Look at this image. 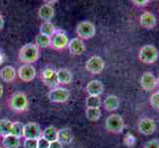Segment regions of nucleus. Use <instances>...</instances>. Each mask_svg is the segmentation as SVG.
Returning a JSON list of instances; mask_svg holds the SVG:
<instances>
[{
  "label": "nucleus",
  "mask_w": 159,
  "mask_h": 148,
  "mask_svg": "<svg viewBox=\"0 0 159 148\" xmlns=\"http://www.w3.org/2000/svg\"><path fill=\"white\" fill-rule=\"evenodd\" d=\"M51 142H48L43 137H40L38 139V148H50Z\"/></svg>",
  "instance_id": "32"
},
{
  "label": "nucleus",
  "mask_w": 159,
  "mask_h": 148,
  "mask_svg": "<svg viewBox=\"0 0 159 148\" xmlns=\"http://www.w3.org/2000/svg\"><path fill=\"white\" fill-rule=\"evenodd\" d=\"M86 118L91 122H96L101 118V110L100 109H91L87 108L86 110Z\"/></svg>",
  "instance_id": "28"
},
{
  "label": "nucleus",
  "mask_w": 159,
  "mask_h": 148,
  "mask_svg": "<svg viewBox=\"0 0 159 148\" xmlns=\"http://www.w3.org/2000/svg\"><path fill=\"white\" fill-rule=\"evenodd\" d=\"M76 34L81 40H89L96 34L95 25L89 21L80 22L77 25V28H76Z\"/></svg>",
  "instance_id": "5"
},
{
  "label": "nucleus",
  "mask_w": 159,
  "mask_h": 148,
  "mask_svg": "<svg viewBox=\"0 0 159 148\" xmlns=\"http://www.w3.org/2000/svg\"><path fill=\"white\" fill-rule=\"evenodd\" d=\"M73 139V134L72 131L68 128H64L57 130V140L63 144H69Z\"/></svg>",
  "instance_id": "18"
},
{
  "label": "nucleus",
  "mask_w": 159,
  "mask_h": 148,
  "mask_svg": "<svg viewBox=\"0 0 159 148\" xmlns=\"http://www.w3.org/2000/svg\"><path fill=\"white\" fill-rule=\"evenodd\" d=\"M42 137H43L48 142H52L57 140V129L53 127V125H50L45 128V130L43 131Z\"/></svg>",
  "instance_id": "23"
},
{
  "label": "nucleus",
  "mask_w": 159,
  "mask_h": 148,
  "mask_svg": "<svg viewBox=\"0 0 159 148\" xmlns=\"http://www.w3.org/2000/svg\"><path fill=\"white\" fill-rule=\"evenodd\" d=\"M102 100L99 96H89L86 99V107L91 109H100Z\"/></svg>",
  "instance_id": "27"
},
{
  "label": "nucleus",
  "mask_w": 159,
  "mask_h": 148,
  "mask_svg": "<svg viewBox=\"0 0 159 148\" xmlns=\"http://www.w3.org/2000/svg\"><path fill=\"white\" fill-rule=\"evenodd\" d=\"M157 85L159 86V77H158V79H157Z\"/></svg>",
  "instance_id": "38"
},
{
  "label": "nucleus",
  "mask_w": 159,
  "mask_h": 148,
  "mask_svg": "<svg viewBox=\"0 0 159 148\" xmlns=\"http://www.w3.org/2000/svg\"><path fill=\"white\" fill-rule=\"evenodd\" d=\"M86 91L89 96H99L104 91V86L99 80H91L86 86Z\"/></svg>",
  "instance_id": "16"
},
{
  "label": "nucleus",
  "mask_w": 159,
  "mask_h": 148,
  "mask_svg": "<svg viewBox=\"0 0 159 148\" xmlns=\"http://www.w3.org/2000/svg\"><path fill=\"white\" fill-rule=\"evenodd\" d=\"M24 148H38V139H25Z\"/></svg>",
  "instance_id": "31"
},
{
  "label": "nucleus",
  "mask_w": 159,
  "mask_h": 148,
  "mask_svg": "<svg viewBox=\"0 0 159 148\" xmlns=\"http://www.w3.org/2000/svg\"><path fill=\"white\" fill-rule=\"evenodd\" d=\"M2 143L5 148H19L21 145V141H20V138L10 134L3 137Z\"/></svg>",
  "instance_id": "22"
},
{
  "label": "nucleus",
  "mask_w": 159,
  "mask_h": 148,
  "mask_svg": "<svg viewBox=\"0 0 159 148\" xmlns=\"http://www.w3.org/2000/svg\"><path fill=\"white\" fill-rule=\"evenodd\" d=\"M149 102H150V105L153 109L158 110L159 111V92L153 93L150 97Z\"/></svg>",
  "instance_id": "30"
},
{
  "label": "nucleus",
  "mask_w": 159,
  "mask_h": 148,
  "mask_svg": "<svg viewBox=\"0 0 159 148\" xmlns=\"http://www.w3.org/2000/svg\"><path fill=\"white\" fill-rule=\"evenodd\" d=\"M106 128L110 132L122 133L125 128V123L123 118L118 114L109 116L106 119Z\"/></svg>",
  "instance_id": "4"
},
{
  "label": "nucleus",
  "mask_w": 159,
  "mask_h": 148,
  "mask_svg": "<svg viewBox=\"0 0 159 148\" xmlns=\"http://www.w3.org/2000/svg\"><path fill=\"white\" fill-rule=\"evenodd\" d=\"M159 56V52L155 46L152 45H146L143 46L139 52V58L141 62L146 63V64H151L154 63L158 59Z\"/></svg>",
  "instance_id": "2"
},
{
  "label": "nucleus",
  "mask_w": 159,
  "mask_h": 148,
  "mask_svg": "<svg viewBox=\"0 0 159 148\" xmlns=\"http://www.w3.org/2000/svg\"><path fill=\"white\" fill-rule=\"evenodd\" d=\"M18 75L21 80L30 82L36 77V69L32 64H24L19 68Z\"/></svg>",
  "instance_id": "12"
},
{
  "label": "nucleus",
  "mask_w": 159,
  "mask_h": 148,
  "mask_svg": "<svg viewBox=\"0 0 159 148\" xmlns=\"http://www.w3.org/2000/svg\"><path fill=\"white\" fill-rule=\"evenodd\" d=\"M52 45V39L50 37H47V36H43L39 34L36 38V46L38 47H42V48H46L51 47Z\"/></svg>",
  "instance_id": "26"
},
{
  "label": "nucleus",
  "mask_w": 159,
  "mask_h": 148,
  "mask_svg": "<svg viewBox=\"0 0 159 148\" xmlns=\"http://www.w3.org/2000/svg\"><path fill=\"white\" fill-rule=\"evenodd\" d=\"M23 132H24V124L20 122L13 123L11 134L16 136V137H18V138H21V137H23Z\"/></svg>",
  "instance_id": "29"
},
{
  "label": "nucleus",
  "mask_w": 159,
  "mask_h": 148,
  "mask_svg": "<svg viewBox=\"0 0 159 148\" xmlns=\"http://www.w3.org/2000/svg\"><path fill=\"white\" fill-rule=\"evenodd\" d=\"M42 77L43 81L47 86L51 87V88H57V86L58 85V81H57V72L51 68H47L43 71L42 73Z\"/></svg>",
  "instance_id": "13"
},
{
  "label": "nucleus",
  "mask_w": 159,
  "mask_h": 148,
  "mask_svg": "<svg viewBox=\"0 0 159 148\" xmlns=\"http://www.w3.org/2000/svg\"><path fill=\"white\" fill-rule=\"evenodd\" d=\"M62 147H63V145L60 143L58 140L52 141V142H51V144H50V148H62Z\"/></svg>",
  "instance_id": "35"
},
{
  "label": "nucleus",
  "mask_w": 159,
  "mask_h": 148,
  "mask_svg": "<svg viewBox=\"0 0 159 148\" xmlns=\"http://www.w3.org/2000/svg\"><path fill=\"white\" fill-rule=\"evenodd\" d=\"M58 84H69L72 80V73L68 69L61 68L57 71Z\"/></svg>",
  "instance_id": "21"
},
{
  "label": "nucleus",
  "mask_w": 159,
  "mask_h": 148,
  "mask_svg": "<svg viewBox=\"0 0 159 148\" xmlns=\"http://www.w3.org/2000/svg\"><path fill=\"white\" fill-rule=\"evenodd\" d=\"M68 48L71 54L74 56H80L85 52V43L79 38H74L68 43Z\"/></svg>",
  "instance_id": "14"
},
{
  "label": "nucleus",
  "mask_w": 159,
  "mask_h": 148,
  "mask_svg": "<svg viewBox=\"0 0 159 148\" xmlns=\"http://www.w3.org/2000/svg\"><path fill=\"white\" fill-rule=\"evenodd\" d=\"M19 59L24 64H32L40 57V48L36 43H27L19 51Z\"/></svg>",
  "instance_id": "1"
},
{
  "label": "nucleus",
  "mask_w": 159,
  "mask_h": 148,
  "mask_svg": "<svg viewBox=\"0 0 159 148\" xmlns=\"http://www.w3.org/2000/svg\"><path fill=\"white\" fill-rule=\"evenodd\" d=\"M0 77L5 82H12L16 77V70L11 65H7L0 71Z\"/></svg>",
  "instance_id": "20"
},
{
  "label": "nucleus",
  "mask_w": 159,
  "mask_h": 148,
  "mask_svg": "<svg viewBox=\"0 0 159 148\" xmlns=\"http://www.w3.org/2000/svg\"><path fill=\"white\" fill-rule=\"evenodd\" d=\"M56 28H54V25L51 22H43L40 27V34L47 36V37H52L56 34Z\"/></svg>",
  "instance_id": "24"
},
{
  "label": "nucleus",
  "mask_w": 159,
  "mask_h": 148,
  "mask_svg": "<svg viewBox=\"0 0 159 148\" xmlns=\"http://www.w3.org/2000/svg\"><path fill=\"white\" fill-rule=\"evenodd\" d=\"M48 97L51 102L54 103H63L66 102L69 98V91L66 88L62 87H57V88L52 89L48 92Z\"/></svg>",
  "instance_id": "7"
},
{
  "label": "nucleus",
  "mask_w": 159,
  "mask_h": 148,
  "mask_svg": "<svg viewBox=\"0 0 159 148\" xmlns=\"http://www.w3.org/2000/svg\"><path fill=\"white\" fill-rule=\"evenodd\" d=\"M52 47L56 49H63L65 48L67 46H68V43H69V40H68V37L66 36V34L63 32H56V34L52 36Z\"/></svg>",
  "instance_id": "10"
},
{
  "label": "nucleus",
  "mask_w": 159,
  "mask_h": 148,
  "mask_svg": "<svg viewBox=\"0 0 159 148\" xmlns=\"http://www.w3.org/2000/svg\"><path fill=\"white\" fill-rule=\"evenodd\" d=\"M140 86L144 91H152L157 86V79L151 72H144L140 77Z\"/></svg>",
  "instance_id": "9"
},
{
  "label": "nucleus",
  "mask_w": 159,
  "mask_h": 148,
  "mask_svg": "<svg viewBox=\"0 0 159 148\" xmlns=\"http://www.w3.org/2000/svg\"><path fill=\"white\" fill-rule=\"evenodd\" d=\"M143 148H159V141L157 139H152L146 142Z\"/></svg>",
  "instance_id": "33"
},
{
  "label": "nucleus",
  "mask_w": 159,
  "mask_h": 148,
  "mask_svg": "<svg viewBox=\"0 0 159 148\" xmlns=\"http://www.w3.org/2000/svg\"><path fill=\"white\" fill-rule=\"evenodd\" d=\"M12 125L13 123H11L9 119H1L0 120V136L5 137V136L10 135L12 131Z\"/></svg>",
  "instance_id": "25"
},
{
  "label": "nucleus",
  "mask_w": 159,
  "mask_h": 148,
  "mask_svg": "<svg viewBox=\"0 0 159 148\" xmlns=\"http://www.w3.org/2000/svg\"><path fill=\"white\" fill-rule=\"evenodd\" d=\"M42 128L39 123H28L24 125L23 136L26 139H39L42 137Z\"/></svg>",
  "instance_id": "8"
},
{
  "label": "nucleus",
  "mask_w": 159,
  "mask_h": 148,
  "mask_svg": "<svg viewBox=\"0 0 159 148\" xmlns=\"http://www.w3.org/2000/svg\"><path fill=\"white\" fill-rule=\"evenodd\" d=\"M39 18L45 22H50L54 16V9L52 6L48 4H43L40 7L39 12H38Z\"/></svg>",
  "instance_id": "17"
},
{
  "label": "nucleus",
  "mask_w": 159,
  "mask_h": 148,
  "mask_svg": "<svg viewBox=\"0 0 159 148\" xmlns=\"http://www.w3.org/2000/svg\"><path fill=\"white\" fill-rule=\"evenodd\" d=\"M2 95H3V86L1 83H0V98L2 97Z\"/></svg>",
  "instance_id": "37"
},
{
  "label": "nucleus",
  "mask_w": 159,
  "mask_h": 148,
  "mask_svg": "<svg viewBox=\"0 0 159 148\" xmlns=\"http://www.w3.org/2000/svg\"><path fill=\"white\" fill-rule=\"evenodd\" d=\"M0 148H2V147H0Z\"/></svg>",
  "instance_id": "39"
},
{
  "label": "nucleus",
  "mask_w": 159,
  "mask_h": 148,
  "mask_svg": "<svg viewBox=\"0 0 159 148\" xmlns=\"http://www.w3.org/2000/svg\"><path fill=\"white\" fill-rule=\"evenodd\" d=\"M120 101L119 98L115 95H109L104 100V108L109 112H114L119 109Z\"/></svg>",
  "instance_id": "19"
},
{
  "label": "nucleus",
  "mask_w": 159,
  "mask_h": 148,
  "mask_svg": "<svg viewBox=\"0 0 159 148\" xmlns=\"http://www.w3.org/2000/svg\"><path fill=\"white\" fill-rule=\"evenodd\" d=\"M139 23L140 25L145 29H153L157 24L156 17L152 13L145 11L144 13H142L139 17Z\"/></svg>",
  "instance_id": "15"
},
{
  "label": "nucleus",
  "mask_w": 159,
  "mask_h": 148,
  "mask_svg": "<svg viewBox=\"0 0 159 148\" xmlns=\"http://www.w3.org/2000/svg\"><path fill=\"white\" fill-rule=\"evenodd\" d=\"M156 129V123L152 119L144 118L139 123V130L143 135H151Z\"/></svg>",
  "instance_id": "11"
},
{
  "label": "nucleus",
  "mask_w": 159,
  "mask_h": 148,
  "mask_svg": "<svg viewBox=\"0 0 159 148\" xmlns=\"http://www.w3.org/2000/svg\"><path fill=\"white\" fill-rule=\"evenodd\" d=\"M9 105L11 109L14 110L15 112H24L28 109V99L27 96L22 92H16L11 96Z\"/></svg>",
  "instance_id": "3"
},
{
  "label": "nucleus",
  "mask_w": 159,
  "mask_h": 148,
  "mask_svg": "<svg viewBox=\"0 0 159 148\" xmlns=\"http://www.w3.org/2000/svg\"><path fill=\"white\" fill-rule=\"evenodd\" d=\"M86 70L92 74H99L101 73L104 67H105V62L102 59V57L98 56H91L85 64Z\"/></svg>",
  "instance_id": "6"
},
{
  "label": "nucleus",
  "mask_w": 159,
  "mask_h": 148,
  "mask_svg": "<svg viewBox=\"0 0 159 148\" xmlns=\"http://www.w3.org/2000/svg\"><path fill=\"white\" fill-rule=\"evenodd\" d=\"M133 3L135 6H139V7H144L146 5H148L149 0H134Z\"/></svg>",
  "instance_id": "34"
},
{
  "label": "nucleus",
  "mask_w": 159,
  "mask_h": 148,
  "mask_svg": "<svg viewBox=\"0 0 159 148\" xmlns=\"http://www.w3.org/2000/svg\"><path fill=\"white\" fill-rule=\"evenodd\" d=\"M4 27V18L3 16L0 14V30H2Z\"/></svg>",
  "instance_id": "36"
}]
</instances>
